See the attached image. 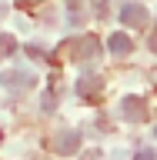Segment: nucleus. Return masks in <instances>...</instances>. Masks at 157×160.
Wrapping results in <instances>:
<instances>
[{
    "label": "nucleus",
    "instance_id": "1",
    "mask_svg": "<svg viewBox=\"0 0 157 160\" xmlns=\"http://www.w3.org/2000/svg\"><path fill=\"white\" fill-rule=\"evenodd\" d=\"M50 147H54V153H60V157H70V153L80 150V133L77 130H60V133H54Z\"/></svg>",
    "mask_w": 157,
    "mask_h": 160
},
{
    "label": "nucleus",
    "instance_id": "2",
    "mask_svg": "<svg viewBox=\"0 0 157 160\" xmlns=\"http://www.w3.org/2000/svg\"><path fill=\"white\" fill-rule=\"evenodd\" d=\"M67 50H74L70 57L77 60V63H90V60L97 57V50H100V43H97V37H80V40H74Z\"/></svg>",
    "mask_w": 157,
    "mask_h": 160
},
{
    "label": "nucleus",
    "instance_id": "3",
    "mask_svg": "<svg viewBox=\"0 0 157 160\" xmlns=\"http://www.w3.org/2000/svg\"><path fill=\"white\" fill-rule=\"evenodd\" d=\"M120 117L134 120V123L147 120V100H144V97H124V103H120Z\"/></svg>",
    "mask_w": 157,
    "mask_h": 160
},
{
    "label": "nucleus",
    "instance_id": "4",
    "mask_svg": "<svg viewBox=\"0 0 157 160\" xmlns=\"http://www.w3.org/2000/svg\"><path fill=\"white\" fill-rule=\"evenodd\" d=\"M120 20H124V27H147L150 13H147L144 3H127V7L120 10Z\"/></svg>",
    "mask_w": 157,
    "mask_h": 160
},
{
    "label": "nucleus",
    "instance_id": "5",
    "mask_svg": "<svg viewBox=\"0 0 157 160\" xmlns=\"http://www.w3.org/2000/svg\"><path fill=\"white\" fill-rule=\"evenodd\" d=\"M3 87L13 90V93L30 90L34 87V73H27V70H7V73H3Z\"/></svg>",
    "mask_w": 157,
    "mask_h": 160
},
{
    "label": "nucleus",
    "instance_id": "6",
    "mask_svg": "<svg viewBox=\"0 0 157 160\" xmlns=\"http://www.w3.org/2000/svg\"><path fill=\"white\" fill-rule=\"evenodd\" d=\"M107 50H110V53H117V57H124V53L134 50V40H130L124 30H117V33H110V37H107Z\"/></svg>",
    "mask_w": 157,
    "mask_h": 160
},
{
    "label": "nucleus",
    "instance_id": "7",
    "mask_svg": "<svg viewBox=\"0 0 157 160\" xmlns=\"http://www.w3.org/2000/svg\"><path fill=\"white\" fill-rule=\"evenodd\" d=\"M97 90H100V77H84L77 83V93H80V97H94Z\"/></svg>",
    "mask_w": 157,
    "mask_h": 160
},
{
    "label": "nucleus",
    "instance_id": "8",
    "mask_svg": "<svg viewBox=\"0 0 157 160\" xmlns=\"http://www.w3.org/2000/svg\"><path fill=\"white\" fill-rule=\"evenodd\" d=\"M67 10H70V23H77L84 17V10H80V0H67Z\"/></svg>",
    "mask_w": 157,
    "mask_h": 160
},
{
    "label": "nucleus",
    "instance_id": "9",
    "mask_svg": "<svg viewBox=\"0 0 157 160\" xmlns=\"http://www.w3.org/2000/svg\"><path fill=\"white\" fill-rule=\"evenodd\" d=\"M134 160H157V153H154V150H137Z\"/></svg>",
    "mask_w": 157,
    "mask_h": 160
},
{
    "label": "nucleus",
    "instance_id": "10",
    "mask_svg": "<svg viewBox=\"0 0 157 160\" xmlns=\"http://www.w3.org/2000/svg\"><path fill=\"white\" fill-rule=\"evenodd\" d=\"M3 50H7V57L13 53V37H10V33H3Z\"/></svg>",
    "mask_w": 157,
    "mask_h": 160
},
{
    "label": "nucleus",
    "instance_id": "11",
    "mask_svg": "<svg viewBox=\"0 0 157 160\" xmlns=\"http://www.w3.org/2000/svg\"><path fill=\"white\" fill-rule=\"evenodd\" d=\"M150 50H154V53H157V33H154V37H150Z\"/></svg>",
    "mask_w": 157,
    "mask_h": 160
},
{
    "label": "nucleus",
    "instance_id": "12",
    "mask_svg": "<svg viewBox=\"0 0 157 160\" xmlns=\"http://www.w3.org/2000/svg\"><path fill=\"white\" fill-rule=\"evenodd\" d=\"M84 160H97V153H94V150H90V153H87V157H84Z\"/></svg>",
    "mask_w": 157,
    "mask_h": 160
},
{
    "label": "nucleus",
    "instance_id": "13",
    "mask_svg": "<svg viewBox=\"0 0 157 160\" xmlns=\"http://www.w3.org/2000/svg\"><path fill=\"white\" fill-rule=\"evenodd\" d=\"M154 137H157V127H154Z\"/></svg>",
    "mask_w": 157,
    "mask_h": 160
}]
</instances>
